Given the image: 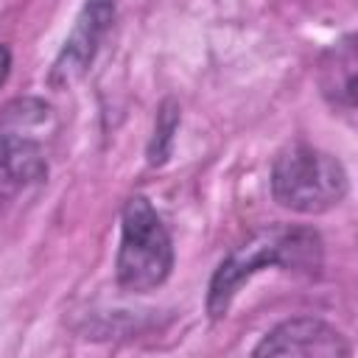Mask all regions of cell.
Here are the masks:
<instances>
[{
    "mask_svg": "<svg viewBox=\"0 0 358 358\" xmlns=\"http://www.w3.org/2000/svg\"><path fill=\"white\" fill-rule=\"evenodd\" d=\"M271 193L294 213H324L347 196V173L327 151L299 143L274 159Z\"/></svg>",
    "mask_w": 358,
    "mask_h": 358,
    "instance_id": "obj_3",
    "label": "cell"
},
{
    "mask_svg": "<svg viewBox=\"0 0 358 358\" xmlns=\"http://www.w3.org/2000/svg\"><path fill=\"white\" fill-rule=\"evenodd\" d=\"M112 20H115V0H84L70 36L50 67L48 81L53 87H64V84L76 81L90 67V62L98 50V42L109 31Z\"/></svg>",
    "mask_w": 358,
    "mask_h": 358,
    "instance_id": "obj_5",
    "label": "cell"
},
{
    "mask_svg": "<svg viewBox=\"0 0 358 358\" xmlns=\"http://www.w3.org/2000/svg\"><path fill=\"white\" fill-rule=\"evenodd\" d=\"M266 266H282V268H305L313 271L322 266V241L313 229L305 227H271L249 238L243 246H238L232 255H227L207 291V310L213 319H221L243 285L255 271Z\"/></svg>",
    "mask_w": 358,
    "mask_h": 358,
    "instance_id": "obj_1",
    "label": "cell"
},
{
    "mask_svg": "<svg viewBox=\"0 0 358 358\" xmlns=\"http://www.w3.org/2000/svg\"><path fill=\"white\" fill-rule=\"evenodd\" d=\"M176 123H179V115H176L173 103L168 101V103L162 106V112H159V123H157V131H154V140H151V148H148L151 165L165 162V157H168V143H171V137H173Z\"/></svg>",
    "mask_w": 358,
    "mask_h": 358,
    "instance_id": "obj_8",
    "label": "cell"
},
{
    "mask_svg": "<svg viewBox=\"0 0 358 358\" xmlns=\"http://www.w3.org/2000/svg\"><path fill=\"white\" fill-rule=\"evenodd\" d=\"M117 285L126 291H151L162 285L173 268L171 235L145 196H131L120 218Z\"/></svg>",
    "mask_w": 358,
    "mask_h": 358,
    "instance_id": "obj_2",
    "label": "cell"
},
{
    "mask_svg": "<svg viewBox=\"0 0 358 358\" xmlns=\"http://www.w3.org/2000/svg\"><path fill=\"white\" fill-rule=\"evenodd\" d=\"M255 355H350V344L322 319L299 316L266 333Z\"/></svg>",
    "mask_w": 358,
    "mask_h": 358,
    "instance_id": "obj_6",
    "label": "cell"
},
{
    "mask_svg": "<svg viewBox=\"0 0 358 358\" xmlns=\"http://www.w3.org/2000/svg\"><path fill=\"white\" fill-rule=\"evenodd\" d=\"M322 92L344 109L355 103V36L347 34L322 62Z\"/></svg>",
    "mask_w": 358,
    "mask_h": 358,
    "instance_id": "obj_7",
    "label": "cell"
},
{
    "mask_svg": "<svg viewBox=\"0 0 358 358\" xmlns=\"http://www.w3.org/2000/svg\"><path fill=\"white\" fill-rule=\"evenodd\" d=\"M28 109L31 101L17 103L0 123V210L48 173L42 143L31 134V126L45 117L48 109L39 117H31Z\"/></svg>",
    "mask_w": 358,
    "mask_h": 358,
    "instance_id": "obj_4",
    "label": "cell"
},
{
    "mask_svg": "<svg viewBox=\"0 0 358 358\" xmlns=\"http://www.w3.org/2000/svg\"><path fill=\"white\" fill-rule=\"evenodd\" d=\"M8 67H11V53H8V48H6V45H0V84L6 81Z\"/></svg>",
    "mask_w": 358,
    "mask_h": 358,
    "instance_id": "obj_9",
    "label": "cell"
}]
</instances>
